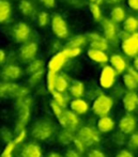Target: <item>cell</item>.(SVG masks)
I'll return each instance as SVG.
<instances>
[{
    "label": "cell",
    "instance_id": "6da1fadb",
    "mask_svg": "<svg viewBox=\"0 0 138 157\" xmlns=\"http://www.w3.org/2000/svg\"><path fill=\"white\" fill-rule=\"evenodd\" d=\"M55 130V126L50 121L41 120L34 123L32 126L31 135L37 140H47L53 136Z\"/></svg>",
    "mask_w": 138,
    "mask_h": 157
},
{
    "label": "cell",
    "instance_id": "7a4b0ae2",
    "mask_svg": "<svg viewBox=\"0 0 138 157\" xmlns=\"http://www.w3.org/2000/svg\"><path fill=\"white\" fill-rule=\"evenodd\" d=\"M112 98L105 94H102L97 97L93 103V111L97 116L99 117H107V114L109 113V111L112 108Z\"/></svg>",
    "mask_w": 138,
    "mask_h": 157
},
{
    "label": "cell",
    "instance_id": "3957f363",
    "mask_svg": "<svg viewBox=\"0 0 138 157\" xmlns=\"http://www.w3.org/2000/svg\"><path fill=\"white\" fill-rule=\"evenodd\" d=\"M57 119L59 120L60 124L70 132L76 130L81 125V120L78 119V117L72 111H68L65 109H62L61 113L57 117Z\"/></svg>",
    "mask_w": 138,
    "mask_h": 157
},
{
    "label": "cell",
    "instance_id": "277c9868",
    "mask_svg": "<svg viewBox=\"0 0 138 157\" xmlns=\"http://www.w3.org/2000/svg\"><path fill=\"white\" fill-rule=\"evenodd\" d=\"M76 139H78L84 145H91L100 141V137L94 129L90 127H83L77 134Z\"/></svg>",
    "mask_w": 138,
    "mask_h": 157
},
{
    "label": "cell",
    "instance_id": "5b68a950",
    "mask_svg": "<svg viewBox=\"0 0 138 157\" xmlns=\"http://www.w3.org/2000/svg\"><path fill=\"white\" fill-rule=\"evenodd\" d=\"M116 80V72L110 65H107L102 70L100 75V85L104 89H110Z\"/></svg>",
    "mask_w": 138,
    "mask_h": 157
},
{
    "label": "cell",
    "instance_id": "8992f818",
    "mask_svg": "<svg viewBox=\"0 0 138 157\" xmlns=\"http://www.w3.org/2000/svg\"><path fill=\"white\" fill-rule=\"evenodd\" d=\"M122 49L124 54L130 57H135L138 52V41H137V33H133L132 36L126 37L122 42Z\"/></svg>",
    "mask_w": 138,
    "mask_h": 157
},
{
    "label": "cell",
    "instance_id": "52a82bcc",
    "mask_svg": "<svg viewBox=\"0 0 138 157\" xmlns=\"http://www.w3.org/2000/svg\"><path fill=\"white\" fill-rule=\"evenodd\" d=\"M52 28L53 31L58 37H65L68 35V27H66V24L64 21V19L62 18L60 15L56 14L54 15L52 19Z\"/></svg>",
    "mask_w": 138,
    "mask_h": 157
},
{
    "label": "cell",
    "instance_id": "ba28073f",
    "mask_svg": "<svg viewBox=\"0 0 138 157\" xmlns=\"http://www.w3.org/2000/svg\"><path fill=\"white\" fill-rule=\"evenodd\" d=\"M14 37L16 40V42L22 43V42H26L29 39V35H30V28L28 27L26 24L19 23L17 26L14 27Z\"/></svg>",
    "mask_w": 138,
    "mask_h": 157
},
{
    "label": "cell",
    "instance_id": "9c48e42d",
    "mask_svg": "<svg viewBox=\"0 0 138 157\" xmlns=\"http://www.w3.org/2000/svg\"><path fill=\"white\" fill-rule=\"evenodd\" d=\"M65 61H66V57L63 52H58V54H56L55 56L50 59L49 62H48V70H49V72L57 73L58 71L63 66Z\"/></svg>",
    "mask_w": 138,
    "mask_h": 157
},
{
    "label": "cell",
    "instance_id": "30bf717a",
    "mask_svg": "<svg viewBox=\"0 0 138 157\" xmlns=\"http://www.w3.org/2000/svg\"><path fill=\"white\" fill-rule=\"evenodd\" d=\"M119 127L124 134H130L136 127V119L131 114H128L121 119L119 123Z\"/></svg>",
    "mask_w": 138,
    "mask_h": 157
},
{
    "label": "cell",
    "instance_id": "8fae6325",
    "mask_svg": "<svg viewBox=\"0 0 138 157\" xmlns=\"http://www.w3.org/2000/svg\"><path fill=\"white\" fill-rule=\"evenodd\" d=\"M137 81H138V75L137 72L134 68H130L128 72L123 76V82L125 87L128 90L133 91L137 88Z\"/></svg>",
    "mask_w": 138,
    "mask_h": 157
},
{
    "label": "cell",
    "instance_id": "7c38bea8",
    "mask_svg": "<svg viewBox=\"0 0 138 157\" xmlns=\"http://www.w3.org/2000/svg\"><path fill=\"white\" fill-rule=\"evenodd\" d=\"M37 52V47L35 43H29L24 45L21 48V57L24 61L33 60Z\"/></svg>",
    "mask_w": 138,
    "mask_h": 157
},
{
    "label": "cell",
    "instance_id": "4fadbf2b",
    "mask_svg": "<svg viewBox=\"0 0 138 157\" xmlns=\"http://www.w3.org/2000/svg\"><path fill=\"white\" fill-rule=\"evenodd\" d=\"M138 104V96L134 92H128L123 97V107L126 111H133L136 109Z\"/></svg>",
    "mask_w": 138,
    "mask_h": 157
},
{
    "label": "cell",
    "instance_id": "5bb4252c",
    "mask_svg": "<svg viewBox=\"0 0 138 157\" xmlns=\"http://www.w3.org/2000/svg\"><path fill=\"white\" fill-rule=\"evenodd\" d=\"M22 157H42L41 149L37 144L28 143L22 151Z\"/></svg>",
    "mask_w": 138,
    "mask_h": 157
},
{
    "label": "cell",
    "instance_id": "9a60e30c",
    "mask_svg": "<svg viewBox=\"0 0 138 157\" xmlns=\"http://www.w3.org/2000/svg\"><path fill=\"white\" fill-rule=\"evenodd\" d=\"M71 109L73 110V113L75 114H84L88 111L89 105L87 101L81 98H75L71 103Z\"/></svg>",
    "mask_w": 138,
    "mask_h": 157
},
{
    "label": "cell",
    "instance_id": "2e32d148",
    "mask_svg": "<svg viewBox=\"0 0 138 157\" xmlns=\"http://www.w3.org/2000/svg\"><path fill=\"white\" fill-rule=\"evenodd\" d=\"M115 122L109 117H102L97 122V128L101 132H108L113 129Z\"/></svg>",
    "mask_w": 138,
    "mask_h": 157
},
{
    "label": "cell",
    "instance_id": "e0dca14e",
    "mask_svg": "<svg viewBox=\"0 0 138 157\" xmlns=\"http://www.w3.org/2000/svg\"><path fill=\"white\" fill-rule=\"evenodd\" d=\"M22 71L16 65H8L2 71V76L6 79H16L21 76Z\"/></svg>",
    "mask_w": 138,
    "mask_h": 157
},
{
    "label": "cell",
    "instance_id": "ac0fdd59",
    "mask_svg": "<svg viewBox=\"0 0 138 157\" xmlns=\"http://www.w3.org/2000/svg\"><path fill=\"white\" fill-rule=\"evenodd\" d=\"M110 63L111 67L113 68V71L117 73H122L126 68V63L124 61V59L119 55H113L110 57Z\"/></svg>",
    "mask_w": 138,
    "mask_h": 157
},
{
    "label": "cell",
    "instance_id": "d6986e66",
    "mask_svg": "<svg viewBox=\"0 0 138 157\" xmlns=\"http://www.w3.org/2000/svg\"><path fill=\"white\" fill-rule=\"evenodd\" d=\"M103 27L106 39L109 40V41H113L116 37V27L113 25V21H109V19H104Z\"/></svg>",
    "mask_w": 138,
    "mask_h": 157
},
{
    "label": "cell",
    "instance_id": "ffe728a7",
    "mask_svg": "<svg viewBox=\"0 0 138 157\" xmlns=\"http://www.w3.org/2000/svg\"><path fill=\"white\" fill-rule=\"evenodd\" d=\"M88 56L91 60L95 61V62H97V63H105L108 61L107 55H106L104 52H100V50L89 49L88 50Z\"/></svg>",
    "mask_w": 138,
    "mask_h": 157
},
{
    "label": "cell",
    "instance_id": "44dd1931",
    "mask_svg": "<svg viewBox=\"0 0 138 157\" xmlns=\"http://www.w3.org/2000/svg\"><path fill=\"white\" fill-rule=\"evenodd\" d=\"M11 13V4L6 0H0V23L6 21Z\"/></svg>",
    "mask_w": 138,
    "mask_h": 157
},
{
    "label": "cell",
    "instance_id": "7402d4cb",
    "mask_svg": "<svg viewBox=\"0 0 138 157\" xmlns=\"http://www.w3.org/2000/svg\"><path fill=\"white\" fill-rule=\"evenodd\" d=\"M91 49H95V50H100V52H104L108 48V44L107 41L104 39H102L101 36H97V39L91 40Z\"/></svg>",
    "mask_w": 138,
    "mask_h": 157
},
{
    "label": "cell",
    "instance_id": "603a6c76",
    "mask_svg": "<svg viewBox=\"0 0 138 157\" xmlns=\"http://www.w3.org/2000/svg\"><path fill=\"white\" fill-rule=\"evenodd\" d=\"M124 30L126 33H135L138 27V21L134 17H128L125 21H124Z\"/></svg>",
    "mask_w": 138,
    "mask_h": 157
},
{
    "label": "cell",
    "instance_id": "cb8c5ba5",
    "mask_svg": "<svg viewBox=\"0 0 138 157\" xmlns=\"http://www.w3.org/2000/svg\"><path fill=\"white\" fill-rule=\"evenodd\" d=\"M71 94L75 97V98H79L81 96H83L84 94V85L81 81H74L70 89Z\"/></svg>",
    "mask_w": 138,
    "mask_h": 157
},
{
    "label": "cell",
    "instance_id": "d4e9b609",
    "mask_svg": "<svg viewBox=\"0 0 138 157\" xmlns=\"http://www.w3.org/2000/svg\"><path fill=\"white\" fill-rule=\"evenodd\" d=\"M68 88V81L63 76H57L55 81V91L62 93L64 92Z\"/></svg>",
    "mask_w": 138,
    "mask_h": 157
},
{
    "label": "cell",
    "instance_id": "484cf974",
    "mask_svg": "<svg viewBox=\"0 0 138 157\" xmlns=\"http://www.w3.org/2000/svg\"><path fill=\"white\" fill-rule=\"evenodd\" d=\"M111 18H112L113 21H116V23H120V21H122L124 19V17H125V12H124V10L122 8H120V6H117V8H115L112 11H111Z\"/></svg>",
    "mask_w": 138,
    "mask_h": 157
},
{
    "label": "cell",
    "instance_id": "4316f807",
    "mask_svg": "<svg viewBox=\"0 0 138 157\" xmlns=\"http://www.w3.org/2000/svg\"><path fill=\"white\" fill-rule=\"evenodd\" d=\"M53 96H54V101L57 104L58 106H60L61 108H63L66 106V99L65 97L62 95V93H59V92H53Z\"/></svg>",
    "mask_w": 138,
    "mask_h": 157
},
{
    "label": "cell",
    "instance_id": "83f0119b",
    "mask_svg": "<svg viewBox=\"0 0 138 157\" xmlns=\"http://www.w3.org/2000/svg\"><path fill=\"white\" fill-rule=\"evenodd\" d=\"M56 73L54 72H48L47 74V89L50 93L55 92V81H56Z\"/></svg>",
    "mask_w": 138,
    "mask_h": 157
},
{
    "label": "cell",
    "instance_id": "f1b7e54d",
    "mask_svg": "<svg viewBox=\"0 0 138 157\" xmlns=\"http://www.w3.org/2000/svg\"><path fill=\"white\" fill-rule=\"evenodd\" d=\"M19 9L25 15H30L33 11L32 6L28 0H22L21 3H19Z\"/></svg>",
    "mask_w": 138,
    "mask_h": 157
},
{
    "label": "cell",
    "instance_id": "f546056e",
    "mask_svg": "<svg viewBox=\"0 0 138 157\" xmlns=\"http://www.w3.org/2000/svg\"><path fill=\"white\" fill-rule=\"evenodd\" d=\"M85 43V37L81 36V35H78V36L73 37L70 41V43L68 44V47L70 48H79V46H81Z\"/></svg>",
    "mask_w": 138,
    "mask_h": 157
},
{
    "label": "cell",
    "instance_id": "4dcf8cb0",
    "mask_svg": "<svg viewBox=\"0 0 138 157\" xmlns=\"http://www.w3.org/2000/svg\"><path fill=\"white\" fill-rule=\"evenodd\" d=\"M90 11H91V14H92L93 18H94L95 21H100V19H101V17H102L101 10H100V6H97V3L92 2V3L90 4Z\"/></svg>",
    "mask_w": 138,
    "mask_h": 157
},
{
    "label": "cell",
    "instance_id": "1f68e13d",
    "mask_svg": "<svg viewBox=\"0 0 138 157\" xmlns=\"http://www.w3.org/2000/svg\"><path fill=\"white\" fill-rule=\"evenodd\" d=\"M62 52L65 55L66 59L74 58V57L78 56V55L81 54V48H70V47H66Z\"/></svg>",
    "mask_w": 138,
    "mask_h": 157
},
{
    "label": "cell",
    "instance_id": "d6a6232c",
    "mask_svg": "<svg viewBox=\"0 0 138 157\" xmlns=\"http://www.w3.org/2000/svg\"><path fill=\"white\" fill-rule=\"evenodd\" d=\"M42 66H43V62L40 60H33L32 62L30 63V65H29L28 67V71L30 73H32V74H34V73L39 72V71H41Z\"/></svg>",
    "mask_w": 138,
    "mask_h": 157
},
{
    "label": "cell",
    "instance_id": "836d02e7",
    "mask_svg": "<svg viewBox=\"0 0 138 157\" xmlns=\"http://www.w3.org/2000/svg\"><path fill=\"white\" fill-rule=\"evenodd\" d=\"M14 147H15V143L13 142V141L9 142L8 144H6V147H4L3 152H2L0 157H12V152H13V150H14Z\"/></svg>",
    "mask_w": 138,
    "mask_h": 157
},
{
    "label": "cell",
    "instance_id": "e575fe53",
    "mask_svg": "<svg viewBox=\"0 0 138 157\" xmlns=\"http://www.w3.org/2000/svg\"><path fill=\"white\" fill-rule=\"evenodd\" d=\"M72 139H74L73 138V136H72V132H70V130H64L63 132L61 134V136H60V141H61L62 143H68V142H70Z\"/></svg>",
    "mask_w": 138,
    "mask_h": 157
},
{
    "label": "cell",
    "instance_id": "d590c367",
    "mask_svg": "<svg viewBox=\"0 0 138 157\" xmlns=\"http://www.w3.org/2000/svg\"><path fill=\"white\" fill-rule=\"evenodd\" d=\"M48 21V15L46 12H41L39 14V24L41 27H44V26H46V24H47Z\"/></svg>",
    "mask_w": 138,
    "mask_h": 157
},
{
    "label": "cell",
    "instance_id": "8d00e7d4",
    "mask_svg": "<svg viewBox=\"0 0 138 157\" xmlns=\"http://www.w3.org/2000/svg\"><path fill=\"white\" fill-rule=\"evenodd\" d=\"M128 145H130L131 149L133 150H136L137 147H138V135L137 134H134L131 138L130 142H128Z\"/></svg>",
    "mask_w": 138,
    "mask_h": 157
},
{
    "label": "cell",
    "instance_id": "74e56055",
    "mask_svg": "<svg viewBox=\"0 0 138 157\" xmlns=\"http://www.w3.org/2000/svg\"><path fill=\"white\" fill-rule=\"evenodd\" d=\"M25 137H26V130L25 129H22L21 132H18V135H17V137L15 138V140L13 141V142L15 143V145L18 144V143L23 142L24 139H25Z\"/></svg>",
    "mask_w": 138,
    "mask_h": 157
},
{
    "label": "cell",
    "instance_id": "f35d334b",
    "mask_svg": "<svg viewBox=\"0 0 138 157\" xmlns=\"http://www.w3.org/2000/svg\"><path fill=\"white\" fill-rule=\"evenodd\" d=\"M42 75H43V71H42V70L39 71V72H37V73H34V74H32V76H31V79H30L31 83H32V85H35V83H37V81L41 79Z\"/></svg>",
    "mask_w": 138,
    "mask_h": 157
},
{
    "label": "cell",
    "instance_id": "ab89813d",
    "mask_svg": "<svg viewBox=\"0 0 138 157\" xmlns=\"http://www.w3.org/2000/svg\"><path fill=\"white\" fill-rule=\"evenodd\" d=\"M88 157H105L104 153H102L101 151H97V150H93L89 153Z\"/></svg>",
    "mask_w": 138,
    "mask_h": 157
},
{
    "label": "cell",
    "instance_id": "60d3db41",
    "mask_svg": "<svg viewBox=\"0 0 138 157\" xmlns=\"http://www.w3.org/2000/svg\"><path fill=\"white\" fill-rule=\"evenodd\" d=\"M41 2L46 6V8H54L56 1L55 0H41Z\"/></svg>",
    "mask_w": 138,
    "mask_h": 157
},
{
    "label": "cell",
    "instance_id": "b9f144b4",
    "mask_svg": "<svg viewBox=\"0 0 138 157\" xmlns=\"http://www.w3.org/2000/svg\"><path fill=\"white\" fill-rule=\"evenodd\" d=\"M74 143H75V145H76L77 150H78L79 152H83V151H84V147H85V145L83 144V143L81 142V141L78 140V139L74 138Z\"/></svg>",
    "mask_w": 138,
    "mask_h": 157
},
{
    "label": "cell",
    "instance_id": "7bdbcfd3",
    "mask_svg": "<svg viewBox=\"0 0 138 157\" xmlns=\"http://www.w3.org/2000/svg\"><path fill=\"white\" fill-rule=\"evenodd\" d=\"M116 157H134L132 155V154L130 153L128 151H125V150H123V151H121L119 154H118Z\"/></svg>",
    "mask_w": 138,
    "mask_h": 157
},
{
    "label": "cell",
    "instance_id": "ee69618b",
    "mask_svg": "<svg viewBox=\"0 0 138 157\" xmlns=\"http://www.w3.org/2000/svg\"><path fill=\"white\" fill-rule=\"evenodd\" d=\"M128 6L133 9V10H137L138 9V0H128Z\"/></svg>",
    "mask_w": 138,
    "mask_h": 157
},
{
    "label": "cell",
    "instance_id": "f6af8a7d",
    "mask_svg": "<svg viewBox=\"0 0 138 157\" xmlns=\"http://www.w3.org/2000/svg\"><path fill=\"white\" fill-rule=\"evenodd\" d=\"M65 157H81V156H79V154L77 152L73 151V150H69L65 154Z\"/></svg>",
    "mask_w": 138,
    "mask_h": 157
},
{
    "label": "cell",
    "instance_id": "bcb514c9",
    "mask_svg": "<svg viewBox=\"0 0 138 157\" xmlns=\"http://www.w3.org/2000/svg\"><path fill=\"white\" fill-rule=\"evenodd\" d=\"M4 60H6V54H4L3 50L0 49V64L3 62Z\"/></svg>",
    "mask_w": 138,
    "mask_h": 157
},
{
    "label": "cell",
    "instance_id": "7dc6e473",
    "mask_svg": "<svg viewBox=\"0 0 138 157\" xmlns=\"http://www.w3.org/2000/svg\"><path fill=\"white\" fill-rule=\"evenodd\" d=\"M47 157H62L60 154H58V153H55V152H53V153H49L47 155Z\"/></svg>",
    "mask_w": 138,
    "mask_h": 157
},
{
    "label": "cell",
    "instance_id": "c3c4849f",
    "mask_svg": "<svg viewBox=\"0 0 138 157\" xmlns=\"http://www.w3.org/2000/svg\"><path fill=\"white\" fill-rule=\"evenodd\" d=\"M107 1H109V2H117V1H119V0H107Z\"/></svg>",
    "mask_w": 138,
    "mask_h": 157
},
{
    "label": "cell",
    "instance_id": "681fc988",
    "mask_svg": "<svg viewBox=\"0 0 138 157\" xmlns=\"http://www.w3.org/2000/svg\"><path fill=\"white\" fill-rule=\"evenodd\" d=\"M91 1H93V2H94V1H97V0H91Z\"/></svg>",
    "mask_w": 138,
    "mask_h": 157
}]
</instances>
